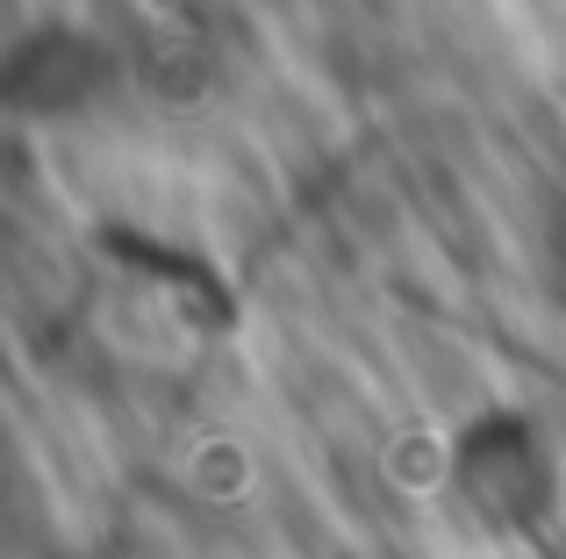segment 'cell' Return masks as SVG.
Masks as SVG:
<instances>
[{
	"instance_id": "cell-3",
	"label": "cell",
	"mask_w": 566,
	"mask_h": 559,
	"mask_svg": "<svg viewBox=\"0 0 566 559\" xmlns=\"http://www.w3.org/2000/svg\"><path fill=\"white\" fill-rule=\"evenodd\" d=\"M193 481H201L208 495H244L251 488V452L237 445V437H208V445L193 452Z\"/></svg>"
},
{
	"instance_id": "cell-1",
	"label": "cell",
	"mask_w": 566,
	"mask_h": 559,
	"mask_svg": "<svg viewBox=\"0 0 566 559\" xmlns=\"http://www.w3.org/2000/svg\"><path fill=\"white\" fill-rule=\"evenodd\" d=\"M438 495L481 538H538L566 509V452L531 409L488 402L438 445Z\"/></svg>"
},
{
	"instance_id": "cell-2",
	"label": "cell",
	"mask_w": 566,
	"mask_h": 559,
	"mask_svg": "<svg viewBox=\"0 0 566 559\" xmlns=\"http://www.w3.org/2000/svg\"><path fill=\"white\" fill-rule=\"evenodd\" d=\"M115 80H123L115 43H101L94 29H72V22H43L8 51L0 94L22 123H80L115 94Z\"/></svg>"
}]
</instances>
